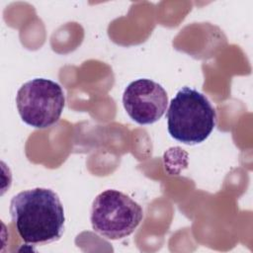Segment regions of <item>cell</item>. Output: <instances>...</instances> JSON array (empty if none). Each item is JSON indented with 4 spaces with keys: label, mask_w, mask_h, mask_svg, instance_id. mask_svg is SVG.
<instances>
[{
    "label": "cell",
    "mask_w": 253,
    "mask_h": 253,
    "mask_svg": "<svg viewBox=\"0 0 253 253\" xmlns=\"http://www.w3.org/2000/svg\"><path fill=\"white\" fill-rule=\"evenodd\" d=\"M142 218V208L117 190L109 189L100 193L92 204L90 219L94 231L112 240L131 234Z\"/></svg>",
    "instance_id": "obj_3"
},
{
    "label": "cell",
    "mask_w": 253,
    "mask_h": 253,
    "mask_svg": "<svg viewBox=\"0 0 253 253\" xmlns=\"http://www.w3.org/2000/svg\"><path fill=\"white\" fill-rule=\"evenodd\" d=\"M170 135L186 144L201 143L216 124L215 109L201 92L183 87L171 100L166 114Z\"/></svg>",
    "instance_id": "obj_2"
},
{
    "label": "cell",
    "mask_w": 253,
    "mask_h": 253,
    "mask_svg": "<svg viewBox=\"0 0 253 253\" xmlns=\"http://www.w3.org/2000/svg\"><path fill=\"white\" fill-rule=\"evenodd\" d=\"M10 213L15 228L27 244L42 245L58 240L64 231V209L50 189L35 188L13 197Z\"/></svg>",
    "instance_id": "obj_1"
},
{
    "label": "cell",
    "mask_w": 253,
    "mask_h": 253,
    "mask_svg": "<svg viewBox=\"0 0 253 253\" xmlns=\"http://www.w3.org/2000/svg\"><path fill=\"white\" fill-rule=\"evenodd\" d=\"M65 104L61 86L49 79L35 78L18 90L16 105L21 119L29 126L46 128L60 118Z\"/></svg>",
    "instance_id": "obj_4"
},
{
    "label": "cell",
    "mask_w": 253,
    "mask_h": 253,
    "mask_svg": "<svg viewBox=\"0 0 253 253\" xmlns=\"http://www.w3.org/2000/svg\"><path fill=\"white\" fill-rule=\"evenodd\" d=\"M123 104L127 115L139 125L157 122L166 112L168 97L157 82L140 78L130 82L125 89Z\"/></svg>",
    "instance_id": "obj_5"
}]
</instances>
